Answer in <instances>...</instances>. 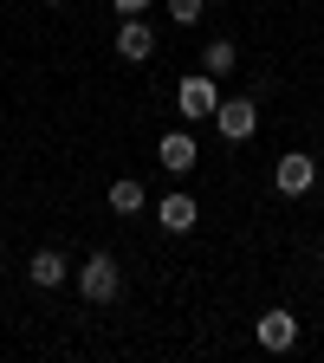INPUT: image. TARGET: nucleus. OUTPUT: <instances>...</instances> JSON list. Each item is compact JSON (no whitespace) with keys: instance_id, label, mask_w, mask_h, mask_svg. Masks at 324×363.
<instances>
[{"instance_id":"obj_1","label":"nucleus","mask_w":324,"mask_h":363,"mask_svg":"<svg viewBox=\"0 0 324 363\" xmlns=\"http://www.w3.org/2000/svg\"><path fill=\"white\" fill-rule=\"evenodd\" d=\"M78 292H84L91 305H111V298L123 292V272H117V259H111V253H91V259L78 266Z\"/></svg>"},{"instance_id":"obj_2","label":"nucleus","mask_w":324,"mask_h":363,"mask_svg":"<svg viewBox=\"0 0 324 363\" xmlns=\"http://www.w3.org/2000/svg\"><path fill=\"white\" fill-rule=\"evenodd\" d=\"M175 98H181V117H189V123H201V117H214V111H220V84H214L208 72H195V78H181V91H175Z\"/></svg>"},{"instance_id":"obj_3","label":"nucleus","mask_w":324,"mask_h":363,"mask_svg":"<svg viewBox=\"0 0 324 363\" xmlns=\"http://www.w3.org/2000/svg\"><path fill=\"white\" fill-rule=\"evenodd\" d=\"M214 123H220V136H227V143H247V136L259 130V104H253V98H220Z\"/></svg>"},{"instance_id":"obj_4","label":"nucleus","mask_w":324,"mask_h":363,"mask_svg":"<svg viewBox=\"0 0 324 363\" xmlns=\"http://www.w3.org/2000/svg\"><path fill=\"white\" fill-rule=\"evenodd\" d=\"M311 182H318V162H311L305 150H292V156L272 162V189H279V195H305Z\"/></svg>"},{"instance_id":"obj_5","label":"nucleus","mask_w":324,"mask_h":363,"mask_svg":"<svg viewBox=\"0 0 324 363\" xmlns=\"http://www.w3.org/2000/svg\"><path fill=\"white\" fill-rule=\"evenodd\" d=\"M156 52V33H150V20L143 13H130L123 26H117V59H130V65H143Z\"/></svg>"},{"instance_id":"obj_6","label":"nucleus","mask_w":324,"mask_h":363,"mask_svg":"<svg viewBox=\"0 0 324 363\" xmlns=\"http://www.w3.org/2000/svg\"><path fill=\"white\" fill-rule=\"evenodd\" d=\"M195 156H201V150H195V136H189V130H169L162 143H156V162H162L169 175H189V169H195Z\"/></svg>"},{"instance_id":"obj_7","label":"nucleus","mask_w":324,"mask_h":363,"mask_svg":"<svg viewBox=\"0 0 324 363\" xmlns=\"http://www.w3.org/2000/svg\"><path fill=\"white\" fill-rule=\"evenodd\" d=\"M253 337H259L266 350H292V344H298V318H292V311H266L259 325H253Z\"/></svg>"},{"instance_id":"obj_8","label":"nucleus","mask_w":324,"mask_h":363,"mask_svg":"<svg viewBox=\"0 0 324 363\" xmlns=\"http://www.w3.org/2000/svg\"><path fill=\"white\" fill-rule=\"evenodd\" d=\"M156 220H162V234H189V227L201 220V201H195V195H162Z\"/></svg>"},{"instance_id":"obj_9","label":"nucleus","mask_w":324,"mask_h":363,"mask_svg":"<svg viewBox=\"0 0 324 363\" xmlns=\"http://www.w3.org/2000/svg\"><path fill=\"white\" fill-rule=\"evenodd\" d=\"M234 65H240V52H234V39H208V45H201V72H208V78H227Z\"/></svg>"},{"instance_id":"obj_10","label":"nucleus","mask_w":324,"mask_h":363,"mask_svg":"<svg viewBox=\"0 0 324 363\" xmlns=\"http://www.w3.org/2000/svg\"><path fill=\"white\" fill-rule=\"evenodd\" d=\"M26 272H33V286H59V279H65V253H52V247H39V253L26 259Z\"/></svg>"},{"instance_id":"obj_11","label":"nucleus","mask_w":324,"mask_h":363,"mask_svg":"<svg viewBox=\"0 0 324 363\" xmlns=\"http://www.w3.org/2000/svg\"><path fill=\"white\" fill-rule=\"evenodd\" d=\"M143 201H150V195H143V182H130V175L111 182V214H143Z\"/></svg>"},{"instance_id":"obj_12","label":"nucleus","mask_w":324,"mask_h":363,"mask_svg":"<svg viewBox=\"0 0 324 363\" xmlns=\"http://www.w3.org/2000/svg\"><path fill=\"white\" fill-rule=\"evenodd\" d=\"M169 20L175 26H195L201 20V0H169Z\"/></svg>"},{"instance_id":"obj_13","label":"nucleus","mask_w":324,"mask_h":363,"mask_svg":"<svg viewBox=\"0 0 324 363\" xmlns=\"http://www.w3.org/2000/svg\"><path fill=\"white\" fill-rule=\"evenodd\" d=\"M117 7V20H130V13H143V7H156V0H111Z\"/></svg>"}]
</instances>
